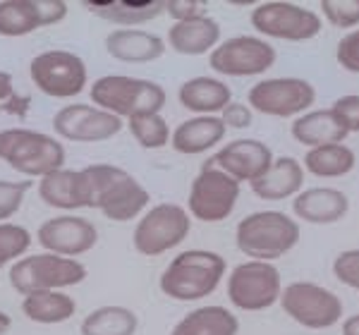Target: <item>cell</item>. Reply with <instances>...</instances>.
I'll return each instance as SVG.
<instances>
[{
    "instance_id": "30",
    "label": "cell",
    "mask_w": 359,
    "mask_h": 335,
    "mask_svg": "<svg viewBox=\"0 0 359 335\" xmlns=\"http://www.w3.org/2000/svg\"><path fill=\"white\" fill-rule=\"evenodd\" d=\"M22 314L41 326H57L77 314V302L65 292H34L22 299Z\"/></svg>"
},
{
    "instance_id": "40",
    "label": "cell",
    "mask_w": 359,
    "mask_h": 335,
    "mask_svg": "<svg viewBox=\"0 0 359 335\" xmlns=\"http://www.w3.org/2000/svg\"><path fill=\"white\" fill-rule=\"evenodd\" d=\"M218 118H221L223 125L230 127V130H247V127H252V123H254V111L247 106V103L230 101Z\"/></svg>"
},
{
    "instance_id": "1",
    "label": "cell",
    "mask_w": 359,
    "mask_h": 335,
    "mask_svg": "<svg viewBox=\"0 0 359 335\" xmlns=\"http://www.w3.org/2000/svg\"><path fill=\"white\" fill-rule=\"evenodd\" d=\"M225 273L228 264L218 252L184 249L165 266L158 287L172 302H199L218 290Z\"/></svg>"
},
{
    "instance_id": "38",
    "label": "cell",
    "mask_w": 359,
    "mask_h": 335,
    "mask_svg": "<svg viewBox=\"0 0 359 335\" xmlns=\"http://www.w3.org/2000/svg\"><path fill=\"white\" fill-rule=\"evenodd\" d=\"M331 111L338 115L347 135H359V94H345L335 98Z\"/></svg>"
},
{
    "instance_id": "13",
    "label": "cell",
    "mask_w": 359,
    "mask_h": 335,
    "mask_svg": "<svg viewBox=\"0 0 359 335\" xmlns=\"http://www.w3.org/2000/svg\"><path fill=\"white\" fill-rule=\"evenodd\" d=\"M316 89L302 77H271L254 84L247 94L252 111L269 118H299L314 106Z\"/></svg>"
},
{
    "instance_id": "9",
    "label": "cell",
    "mask_w": 359,
    "mask_h": 335,
    "mask_svg": "<svg viewBox=\"0 0 359 335\" xmlns=\"http://www.w3.org/2000/svg\"><path fill=\"white\" fill-rule=\"evenodd\" d=\"M228 299L240 311H266L280 302L283 278L280 271L269 261L237 264L228 275Z\"/></svg>"
},
{
    "instance_id": "41",
    "label": "cell",
    "mask_w": 359,
    "mask_h": 335,
    "mask_svg": "<svg viewBox=\"0 0 359 335\" xmlns=\"http://www.w3.org/2000/svg\"><path fill=\"white\" fill-rule=\"evenodd\" d=\"M15 94V86H13V74L0 70V101H5V98H10Z\"/></svg>"
},
{
    "instance_id": "23",
    "label": "cell",
    "mask_w": 359,
    "mask_h": 335,
    "mask_svg": "<svg viewBox=\"0 0 359 335\" xmlns=\"http://www.w3.org/2000/svg\"><path fill=\"white\" fill-rule=\"evenodd\" d=\"M108 55L120 62H154L165 53V41L144 29H113L106 36Z\"/></svg>"
},
{
    "instance_id": "15",
    "label": "cell",
    "mask_w": 359,
    "mask_h": 335,
    "mask_svg": "<svg viewBox=\"0 0 359 335\" xmlns=\"http://www.w3.org/2000/svg\"><path fill=\"white\" fill-rule=\"evenodd\" d=\"M123 127V120L96 108L94 103H69L53 115V132L65 142H108L120 135Z\"/></svg>"
},
{
    "instance_id": "10",
    "label": "cell",
    "mask_w": 359,
    "mask_h": 335,
    "mask_svg": "<svg viewBox=\"0 0 359 335\" xmlns=\"http://www.w3.org/2000/svg\"><path fill=\"white\" fill-rule=\"evenodd\" d=\"M252 27L266 39L302 43L321 34L323 17L299 3L266 0L252 10Z\"/></svg>"
},
{
    "instance_id": "2",
    "label": "cell",
    "mask_w": 359,
    "mask_h": 335,
    "mask_svg": "<svg viewBox=\"0 0 359 335\" xmlns=\"http://www.w3.org/2000/svg\"><path fill=\"white\" fill-rule=\"evenodd\" d=\"M94 192V209H98L108 221L127 223L142 218L151 194L127 170L111 163H94L84 168Z\"/></svg>"
},
{
    "instance_id": "35",
    "label": "cell",
    "mask_w": 359,
    "mask_h": 335,
    "mask_svg": "<svg viewBox=\"0 0 359 335\" xmlns=\"http://www.w3.org/2000/svg\"><path fill=\"white\" fill-rule=\"evenodd\" d=\"M29 189L32 180H0V223H8V218L22 209Z\"/></svg>"
},
{
    "instance_id": "7",
    "label": "cell",
    "mask_w": 359,
    "mask_h": 335,
    "mask_svg": "<svg viewBox=\"0 0 359 335\" xmlns=\"http://www.w3.org/2000/svg\"><path fill=\"white\" fill-rule=\"evenodd\" d=\"M280 307L294 323L309 331H326L345 319V307L338 294L309 280H294L283 287Z\"/></svg>"
},
{
    "instance_id": "16",
    "label": "cell",
    "mask_w": 359,
    "mask_h": 335,
    "mask_svg": "<svg viewBox=\"0 0 359 335\" xmlns=\"http://www.w3.org/2000/svg\"><path fill=\"white\" fill-rule=\"evenodd\" d=\"M36 240L48 254L74 259L94 249L98 242V230L86 218L65 213V216L48 218V221L39 225Z\"/></svg>"
},
{
    "instance_id": "24",
    "label": "cell",
    "mask_w": 359,
    "mask_h": 335,
    "mask_svg": "<svg viewBox=\"0 0 359 335\" xmlns=\"http://www.w3.org/2000/svg\"><path fill=\"white\" fill-rule=\"evenodd\" d=\"M82 8L106 22L132 29L165 13V0H84Z\"/></svg>"
},
{
    "instance_id": "19",
    "label": "cell",
    "mask_w": 359,
    "mask_h": 335,
    "mask_svg": "<svg viewBox=\"0 0 359 335\" xmlns=\"http://www.w3.org/2000/svg\"><path fill=\"white\" fill-rule=\"evenodd\" d=\"M39 196L46 206H53L60 211H79L94 209V192L86 170H60L50 172L39 180Z\"/></svg>"
},
{
    "instance_id": "6",
    "label": "cell",
    "mask_w": 359,
    "mask_h": 335,
    "mask_svg": "<svg viewBox=\"0 0 359 335\" xmlns=\"http://www.w3.org/2000/svg\"><path fill=\"white\" fill-rule=\"evenodd\" d=\"M89 271L82 261L57 254H27L20 261L10 266V285L20 294L34 292H62L86 280Z\"/></svg>"
},
{
    "instance_id": "28",
    "label": "cell",
    "mask_w": 359,
    "mask_h": 335,
    "mask_svg": "<svg viewBox=\"0 0 359 335\" xmlns=\"http://www.w3.org/2000/svg\"><path fill=\"white\" fill-rule=\"evenodd\" d=\"M240 333V321L228 307L221 304H206L196 307L189 314H184L170 335H237Z\"/></svg>"
},
{
    "instance_id": "21",
    "label": "cell",
    "mask_w": 359,
    "mask_h": 335,
    "mask_svg": "<svg viewBox=\"0 0 359 335\" xmlns=\"http://www.w3.org/2000/svg\"><path fill=\"white\" fill-rule=\"evenodd\" d=\"M228 127L218 115H194L180 123L170 135V146L182 156H199L211 151L225 139Z\"/></svg>"
},
{
    "instance_id": "4",
    "label": "cell",
    "mask_w": 359,
    "mask_h": 335,
    "mask_svg": "<svg viewBox=\"0 0 359 335\" xmlns=\"http://www.w3.org/2000/svg\"><path fill=\"white\" fill-rule=\"evenodd\" d=\"M91 103L101 111L115 115L120 120H130L137 115L161 113L168 101L165 89L151 79L127 77V74H106L89 86Z\"/></svg>"
},
{
    "instance_id": "11",
    "label": "cell",
    "mask_w": 359,
    "mask_h": 335,
    "mask_svg": "<svg viewBox=\"0 0 359 335\" xmlns=\"http://www.w3.org/2000/svg\"><path fill=\"white\" fill-rule=\"evenodd\" d=\"M237 199H240V182L206 160L189 187L187 213L201 223H223L235 211Z\"/></svg>"
},
{
    "instance_id": "8",
    "label": "cell",
    "mask_w": 359,
    "mask_h": 335,
    "mask_svg": "<svg viewBox=\"0 0 359 335\" xmlns=\"http://www.w3.org/2000/svg\"><path fill=\"white\" fill-rule=\"evenodd\" d=\"M192 216L180 204H156L135 225L132 245L142 257H161L187 240Z\"/></svg>"
},
{
    "instance_id": "27",
    "label": "cell",
    "mask_w": 359,
    "mask_h": 335,
    "mask_svg": "<svg viewBox=\"0 0 359 335\" xmlns=\"http://www.w3.org/2000/svg\"><path fill=\"white\" fill-rule=\"evenodd\" d=\"M290 132H292V139L302 144L304 149H318V146H328V144H345L347 139V130L331 108L306 111L304 115L294 118Z\"/></svg>"
},
{
    "instance_id": "29",
    "label": "cell",
    "mask_w": 359,
    "mask_h": 335,
    "mask_svg": "<svg viewBox=\"0 0 359 335\" xmlns=\"http://www.w3.org/2000/svg\"><path fill=\"white\" fill-rule=\"evenodd\" d=\"M357 165V156L347 144H328V146H318V149H306L302 168L304 172L314 177H345L347 172H352Z\"/></svg>"
},
{
    "instance_id": "32",
    "label": "cell",
    "mask_w": 359,
    "mask_h": 335,
    "mask_svg": "<svg viewBox=\"0 0 359 335\" xmlns=\"http://www.w3.org/2000/svg\"><path fill=\"white\" fill-rule=\"evenodd\" d=\"M127 130L135 137V142L142 149L156 151L170 144V127H168L165 118L161 113H149V115H137V118L127 120Z\"/></svg>"
},
{
    "instance_id": "43",
    "label": "cell",
    "mask_w": 359,
    "mask_h": 335,
    "mask_svg": "<svg viewBox=\"0 0 359 335\" xmlns=\"http://www.w3.org/2000/svg\"><path fill=\"white\" fill-rule=\"evenodd\" d=\"M10 328H13V316H10L8 311L0 309V335H5Z\"/></svg>"
},
{
    "instance_id": "36",
    "label": "cell",
    "mask_w": 359,
    "mask_h": 335,
    "mask_svg": "<svg viewBox=\"0 0 359 335\" xmlns=\"http://www.w3.org/2000/svg\"><path fill=\"white\" fill-rule=\"evenodd\" d=\"M333 275L340 285L359 292V249L340 252L333 261Z\"/></svg>"
},
{
    "instance_id": "42",
    "label": "cell",
    "mask_w": 359,
    "mask_h": 335,
    "mask_svg": "<svg viewBox=\"0 0 359 335\" xmlns=\"http://www.w3.org/2000/svg\"><path fill=\"white\" fill-rule=\"evenodd\" d=\"M340 331L343 335H359V314H352L340 321Z\"/></svg>"
},
{
    "instance_id": "34",
    "label": "cell",
    "mask_w": 359,
    "mask_h": 335,
    "mask_svg": "<svg viewBox=\"0 0 359 335\" xmlns=\"http://www.w3.org/2000/svg\"><path fill=\"white\" fill-rule=\"evenodd\" d=\"M321 15L335 29L359 27V0H321Z\"/></svg>"
},
{
    "instance_id": "17",
    "label": "cell",
    "mask_w": 359,
    "mask_h": 335,
    "mask_svg": "<svg viewBox=\"0 0 359 335\" xmlns=\"http://www.w3.org/2000/svg\"><path fill=\"white\" fill-rule=\"evenodd\" d=\"M67 15L65 0H3L0 36H27L41 27H53Z\"/></svg>"
},
{
    "instance_id": "39",
    "label": "cell",
    "mask_w": 359,
    "mask_h": 335,
    "mask_svg": "<svg viewBox=\"0 0 359 335\" xmlns=\"http://www.w3.org/2000/svg\"><path fill=\"white\" fill-rule=\"evenodd\" d=\"M165 15L175 22H189L206 15V0H165Z\"/></svg>"
},
{
    "instance_id": "12",
    "label": "cell",
    "mask_w": 359,
    "mask_h": 335,
    "mask_svg": "<svg viewBox=\"0 0 359 335\" xmlns=\"http://www.w3.org/2000/svg\"><path fill=\"white\" fill-rule=\"evenodd\" d=\"M29 77L50 98H74L89 84L84 60L69 50H43L29 62Z\"/></svg>"
},
{
    "instance_id": "37",
    "label": "cell",
    "mask_w": 359,
    "mask_h": 335,
    "mask_svg": "<svg viewBox=\"0 0 359 335\" xmlns=\"http://www.w3.org/2000/svg\"><path fill=\"white\" fill-rule=\"evenodd\" d=\"M335 60L345 72L359 74V29H352L340 39L335 48Z\"/></svg>"
},
{
    "instance_id": "20",
    "label": "cell",
    "mask_w": 359,
    "mask_h": 335,
    "mask_svg": "<svg viewBox=\"0 0 359 335\" xmlns=\"http://www.w3.org/2000/svg\"><path fill=\"white\" fill-rule=\"evenodd\" d=\"M350 211V199L335 187H309L292 199V213L311 225H333Z\"/></svg>"
},
{
    "instance_id": "31",
    "label": "cell",
    "mask_w": 359,
    "mask_h": 335,
    "mask_svg": "<svg viewBox=\"0 0 359 335\" xmlns=\"http://www.w3.org/2000/svg\"><path fill=\"white\" fill-rule=\"evenodd\" d=\"M139 328V316L130 307L106 304L96 307L79 323L82 335H135Z\"/></svg>"
},
{
    "instance_id": "18",
    "label": "cell",
    "mask_w": 359,
    "mask_h": 335,
    "mask_svg": "<svg viewBox=\"0 0 359 335\" xmlns=\"http://www.w3.org/2000/svg\"><path fill=\"white\" fill-rule=\"evenodd\" d=\"M276 156L269 144L259 139H235L211 158V163L221 168L225 175H230L237 182H257L259 177L273 165Z\"/></svg>"
},
{
    "instance_id": "26",
    "label": "cell",
    "mask_w": 359,
    "mask_h": 335,
    "mask_svg": "<svg viewBox=\"0 0 359 335\" xmlns=\"http://www.w3.org/2000/svg\"><path fill=\"white\" fill-rule=\"evenodd\" d=\"M177 101L184 111L194 115H221L233 101V91L218 77H192L180 84Z\"/></svg>"
},
{
    "instance_id": "5",
    "label": "cell",
    "mask_w": 359,
    "mask_h": 335,
    "mask_svg": "<svg viewBox=\"0 0 359 335\" xmlns=\"http://www.w3.org/2000/svg\"><path fill=\"white\" fill-rule=\"evenodd\" d=\"M0 160L27 177H46L65 168V146L50 135L27 127L0 132Z\"/></svg>"
},
{
    "instance_id": "22",
    "label": "cell",
    "mask_w": 359,
    "mask_h": 335,
    "mask_svg": "<svg viewBox=\"0 0 359 335\" xmlns=\"http://www.w3.org/2000/svg\"><path fill=\"white\" fill-rule=\"evenodd\" d=\"M252 192L264 201H283L294 199L304 189V168L292 156H280L273 160V165L249 184Z\"/></svg>"
},
{
    "instance_id": "25",
    "label": "cell",
    "mask_w": 359,
    "mask_h": 335,
    "mask_svg": "<svg viewBox=\"0 0 359 335\" xmlns=\"http://www.w3.org/2000/svg\"><path fill=\"white\" fill-rule=\"evenodd\" d=\"M221 43V25L213 17L175 22L168 29V46L180 55H206Z\"/></svg>"
},
{
    "instance_id": "3",
    "label": "cell",
    "mask_w": 359,
    "mask_h": 335,
    "mask_svg": "<svg viewBox=\"0 0 359 335\" xmlns=\"http://www.w3.org/2000/svg\"><path fill=\"white\" fill-rule=\"evenodd\" d=\"M299 223L283 211H254L235 228V245L252 261H269L285 257L299 242Z\"/></svg>"
},
{
    "instance_id": "14",
    "label": "cell",
    "mask_w": 359,
    "mask_h": 335,
    "mask_svg": "<svg viewBox=\"0 0 359 335\" xmlns=\"http://www.w3.org/2000/svg\"><path fill=\"white\" fill-rule=\"evenodd\" d=\"M276 48L262 36H230L208 53V65L223 77H259L276 65Z\"/></svg>"
},
{
    "instance_id": "33",
    "label": "cell",
    "mask_w": 359,
    "mask_h": 335,
    "mask_svg": "<svg viewBox=\"0 0 359 335\" xmlns=\"http://www.w3.org/2000/svg\"><path fill=\"white\" fill-rule=\"evenodd\" d=\"M29 247H32V233L25 225L0 223V268L13 266L22 257H27Z\"/></svg>"
}]
</instances>
